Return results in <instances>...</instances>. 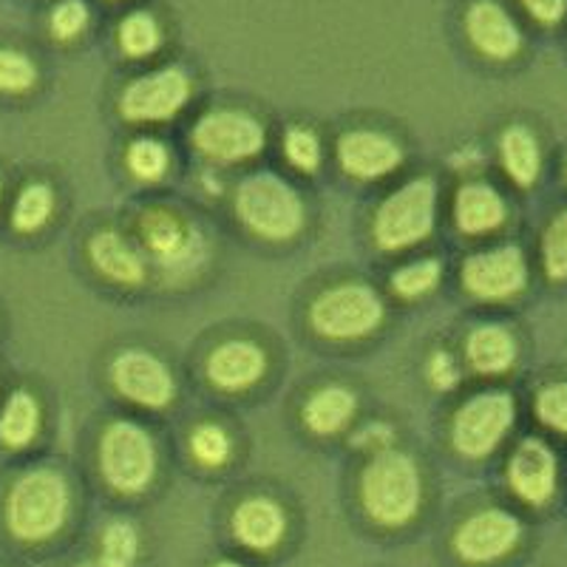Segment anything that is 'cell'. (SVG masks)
<instances>
[{
	"mask_svg": "<svg viewBox=\"0 0 567 567\" xmlns=\"http://www.w3.org/2000/svg\"><path fill=\"white\" fill-rule=\"evenodd\" d=\"M38 83V65L23 52L0 49V91L3 94H27Z\"/></svg>",
	"mask_w": 567,
	"mask_h": 567,
	"instance_id": "cell-31",
	"label": "cell"
},
{
	"mask_svg": "<svg viewBox=\"0 0 567 567\" xmlns=\"http://www.w3.org/2000/svg\"><path fill=\"white\" fill-rule=\"evenodd\" d=\"M429 381L434 383L437 389H443V392H449V389L457 386L460 381V369L457 363H454V358L449 352H437L429 361Z\"/></svg>",
	"mask_w": 567,
	"mask_h": 567,
	"instance_id": "cell-36",
	"label": "cell"
},
{
	"mask_svg": "<svg viewBox=\"0 0 567 567\" xmlns=\"http://www.w3.org/2000/svg\"><path fill=\"white\" fill-rule=\"evenodd\" d=\"M100 471L120 494H140L154 483L156 445L145 429L116 420L100 437Z\"/></svg>",
	"mask_w": 567,
	"mask_h": 567,
	"instance_id": "cell-7",
	"label": "cell"
},
{
	"mask_svg": "<svg viewBox=\"0 0 567 567\" xmlns=\"http://www.w3.org/2000/svg\"><path fill=\"white\" fill-rule=\"evenodd\" d=\"M539 23H559L567 12V0H519Z\"/></svg>",
	"mask_w": 567,
	"mask_h": 567,
	"instance_id": "cell-38",
	"label": "cell"
},
{
	"mask_svg": "<svg viewBox=\"0 0 567 567\" xmlns=\"http://www.w3.org/2000/svg\"><path fill=\"white\" fill-rule=\"evenodd\" d=\"M499 154H503V165L508 171L511 179L519 187H528L539 179L542 171V151L536 136L523 125H511L499 140Z\"/></svg>",
	"mask_w": 567,
	"mask_h": 567,
	"instance_id": "cell-24",
	"label": "cell"
},
{
	"mask_svg": "<svg viewBox=\"0 0 567 567\" xmlns=\"http://www.w3.org/2000/svg\"><path fill=\"white\" fill-rule=\"evenodd\" d=\"M216 567H241V565H236V561H219Z\"/></svg>",
	"mask_w": 567,
	"mask_h": 567,
	"instance_id": "cell-39",
	"label": "cell"
},
{
	"mask_svg": "<svg viewBox=\"0 0 567 567\" xmlns=\"http://www.w3.org/2000/svg\"><path fill=\"white\" fill-rule=\"evenodd\" d=\"M265 125L247 111H207L194 128V145L216 162H245L265 151Z\"/></svg>",
	"mask_w": 567,
	"mask_h": 567,
	"instance_id": "cell-9",
	"label": "cell"
},
{
	"mask_svg": "<svg viewBox=\"0 0 567 567\" xmlns=\"http://www.w3.org/2000/svg\"><path fill=\"white\" fill-rule=\"evenodd\" d=\"M40 434V403L32 392L18 389L0 409V445L7 449H27Z\"/></svg>",
	"mask_w": 567,
	"mask_h": 567,
	"instance_id": "cell-22",
	"label": "cell"
},
{
	"mask_svg": "<svg viewBox=\"0 0 567 567\" xmlns=\"http://www.w3.org/2000/svg\"><path fill=\"white\" fill-rule=\"evenodd\" d=\"M89 258L100 276L123 287H136L145 281V272H148L145 256L116 230L94 233L89 241Z\"/></svg>",
	"mask_w": 567,
	"mask_h": 567,
	"instance_id": "cell-18",
	"label": "cell"
},
{
	"mask_svg": "<svg viewBox=\"0 0 567 567\" xmlns=\"http://www.w3.org/2000/svg\"><path fill=\"white\" fill-rule=\"evenodd\" d=\"M190 452H194V457L199 460L202 465H207V468H219V465H225L227 457H230L233 443L221 425L207 423L199 425L194 432V437H190Z\"/></svg>",
	"mask_w": 567,
	"mask_h": 567,
	"instance_id": "cell-32",
	"label": "cell"
},
{
	"mask_svg": "<svg viewBox=\"0 0 567 567\" xmlns=\"http://www.w3.org/2000/svg\"><path fill=\"white\" fill-rule=\"evenodd\" d=\"M508 483L528 505H545L556 491V457L542 440H523L508 463Z\"/></svg>",
	"mask_w": 567,
	"mask_h": 567,
	"instance_id": "cell-16",
	"label": "cell"
},
{
	"mask_svg": "<svg viewBox=\"0 0 567 567\" xmlns=\"http://www.w3.org/2000/svg\"><path fill=\"white\" fill-rule=\"evenodd\" d=\"M420 496H423V483L409 454L386 449L363 468L361 503L383 528L412 523L420 508Z\"/></svg>",
	"mask_w": 567,
	"mask_h": 567,
	"instance_id": "cell-2",
	"label": "cell"
},
{
	"mask_svg": "<svg viewBox=\"0 0 567 567\" xmlns=\"http://www.w3.org/2000/svg\"><path fill=\"white\" fill-rule=\"evenodd\" d=\"M168 148L159 140H136L128 148V168L136 179L156 182L168 171Z\"/></svg>",
	"mask_w": 567,
	"mask_h": 567,
	"instance_id": "cell-29",
	"label": "cell"
},
{
	"mask_svg": "<svg viewBox=\"0 0 567 567\" xmlns=\"http://www.w3.org/2000/svg\"><path fill=\"white\" fill-rule=\"evenodd\" d=\"M236 213L247 230L267 241H287L303 227V202L272 174L247 176L236 190Z\"/></svg>",
	"mask_w": 567,
	"mask_h": 567,
	"instance_id": "cell-4",
	"label": "cell"
},
{
	"mask_svg": "<svg viewBox=\"0 0 567 567\" xmlns=\"http://www.w3.org/2000/svg\"><path fill=\"white\" fill-rule=\"evenodd\" d=\"M536 414L548 429L567 434V383H550L536 394Z\"/></svg>",
	"mask_w": 567,
	"mask_h": 567,
	"instance_id": "cell-34",
	"label": "cell"
},
{
	"mask_svg": "<svg viewBox=\"0 0 567 567\" xmlns=\"http://www.w3.org/2000/svg\"><path fill=\"white\" fill-rule=\"evenodd\" d=\"M437 219V185L429 176L398 187L374 216V241L383 250H406L429 239Z\"/></svg>",
	"mask_w": 567,
	"mask_h": 567,
	"instance_id": "cell-5",
	"label": "cell"
},
{
	"mask_svg": "<svg viewBox=\"0 0 567 567\" xmlns=\"http://www.w3.org/2000/svg\"><path fill=\"white\" fill-rule=\"evenodd\" d=\"M111 383L125 400L145 409H165L176 394L171 369L145 349L116 354L111 363Z\"/></svg>",
	"mask_w": 567,
	"mask_h": 567,
	"instance_id": "cell-12",
	"label": "cell"
},
{
	"mask_svg": "<svg viewBox=\"0 0 567 567\" xmlns=\"http://www.w3.org/2000/svg\"><path fill=\"white\" fill-rule=\"evenodd\" d=\"M465 290L483 301H505L525 290L528 265L516 245L496 247V250L474 252L463 265Z\"/></svg>",
	"mask_w": 567,
	"mask_h": 567,
	"instance_id": "cell-11",
	"label": "cell"
},
{
	"mask_svg": "<svg viewBox=\"0 0 567 567\" xmlns=\"http://www.w3.org/2000/svg\"><path fill=\"white\" fill-rule=\"evenodd\" d=\"M0 194H3V187H0Z\"/></svg>",
	"mask_w": 567,
	"mask_h": 567,
	"instance_id": "cell-40",
	"label": "cell"
},
{
	"mask_svg": "<svg viewBox=\"0 0 567 567\" xmlns=\"http://www.w3.org/2000/svg\"><path fill=\"white\" fill-rule=\"evenodd\" d=\"M140 554V536L125 519H116L105 528L103 548H100V567H134Z\"/></svg>",
	"mask_w": 567,
	"mask_h": 567,
	"instance_id": "cell-27",
	"label": "cell"
},
{
	"mask_svg": "<svg viewBox=\"0 0 567 567\" xmlns=\"http://www.w3.org/2000/svg\"><path fill=\"white\" fill-rule=\"evenodd\" d=\"M516 417L508 392H483L465 400L452 423V443L463 457H485L503 443Z\"/></svg>",
	"mask_w": 567,
	"mask_h": 567,
	"instance_id": "cell-8",
	"label": "cell"
},
{
	"mask_svg": "<svg viewBox=\"0 0 567 567\" xmlns=\"http://www.w3.org/2000/svg\"><path fill=\"white\" fill-rule=\"evenodd\" d=\"M140 236L165 281H185L207 261L199 227L174 207H148L142 213Z\"/></svg>",
	"mask_w": 567,
	"mask_h": 567,
	"instance_id": "cell-3",
	"label": "cell"
},
{
	"mask_svg": "<svg viewBox=\"0 0 567 567\" xmlns=\"http://www.w3.org/2000/svg\"><path fill=\"white\" fill-rule=\"evenodd\" d=\"M89 27V7L83 0H63L52 12V34L58 40H74Z\"/></svg>",
	"mask_w": 567,
	"mask_h": 567,
	"instance_id": "cell-35",
	"label": "cell"
},
{
	"mask_svg": "<svg viewBox=\"0 0 567 567\" xmlns=\"http://www.w3.org/2000/svg\"><path fill=\"white\" fill-rule=\"evenodd\" d=\"M267 372V358L252 341H227L207 358V378L225 392H245Z\"/></svg>",
	"mask_w": 567,
	"mask_h": 567,
	"instance_id": "cell-17",
	"label": "cell"
},
{
	"mask_svg": "<svg viewBox=\"0 0 567 567\" xmlns=\"http://www.w3.org/2000/svg\"><path fill=\"white\" fill-rule=\"evenodd\" d=\"M284 151H287V159L298 171L312 174L321 165V142H318V136L310 128H292L287 140H284Z\"/></svg>",
	"mask_w": 567,
	"mask_h": 567,
	"instance_id": "cell-33",
	"label": "cell"
},
{
	"mask_svg": "<svg viewBox=\"0 0 567 567\" xmlns=\"http://www.w3.org/2000/svg\"><path fill=\"white\" fill-rule=\"evenodd\" d=\"M71 511V491L54 468H32L20 474L7 496V528L18 542L40 545L63 530Z\"/></svg>",
	"mask_w": 567,
	"mask_h": 567,
	"instance_id": "cell-1",
	"label": "cell"
},
{
	"mask_svg": "<svg viewBox=\"0 0 567 567\" xmlns=\"http://www.w3.org/2000/svg\"><path fill=\"white\" fill-rule=\"evenodd\" d=\"M381 296L367 284H338L312 301L310 321L329 341H358L383 323Z\"/></svg>",
	"mask_w": 567,
	"mask_h": 567,
	"instance_id": "cell-6",
	"label": "cell"
},
{
	"mask_svg": "<svg viewBox=\"0 0 567 567\" xmlns=\"http://www.w3.org/2000/svg\"><path fill=\"white\" fill-rule=\"evenodd\" d=\"M465 34L480 54L491 60H511L523 49V34L514 18L496 0H474L465 14Z\"/></svg>",
	"mask_w": 567,
	"mask_h": 567,
	"instance_id": "cell-15",
	"label": "cell"
},
{
	"mask_svg": "<svg viewBox=\"0 0 567 567\" xmlns=\"http://www.w3.org/2000/svg\"><path fill=\"white\" fill-rule=\"evenodd\" d=\"M162 32L159 23L148 12H134L120 23V49L128 58H148L159 49Z\"/></svg>",
	"mask_w": 567,
	"mask_h": 567,
	"instance_id": "cell-26",
	"label": "cell"
},
{
	"mask_svg": "<svg viewBox=\"0 0 567 567\" xmlns=\"http://www.w3.org/2000/svg\"><path fill=\"white\" fill-rule=\"evenodd\" d=\"M190 97V78L179 65L136 78L120 97V114L128 123H165L174 120Z\"/></svg>",
	"mask_w": 567,
	"mask_h": 567,
	"instance_id": "cell-10",
	"label": "cell"
},
{
	"mask_svg": "<svg viewBox=\"0 0 567 567\" xmlns=\"http://www.w3.org/2000/svg\"><path fill=\"white\" fill-rule=\"evenodd\" d=\"M389 443H392V429L381 423H369L363 425L361 432L354 434V445L358 449H367V452H386Z\"/></svg>",
	"mask_w": 567,
	"mask_h": 567,
	"instance_id": "cell-37",
	"label": "cell"
},
{
	"mask_svg": "<svg viewBox=\"0 0 567 567\" xmlns=\"http://www.w3.org/2000/svg\"><path fill=\"white\" fill-rule=\"evenodd\" d=\"M338 162L349 176L381 179L400 168L403 148L381 131H349L338 142Z\"/></svg>",
	"mask_w": 567,
	"mask_h": 567,
	"instance_id": "cell-14",
	"label": "cell"
},
{
	"mask_svg": "<svg viewBox=\"0 0 567 567\" xmlns=\"http://www.w3.org/2000/svg\"><path fill=\"white\" fill-rule=\"evenodd\" d=\"M465 352H468L471 367L477 372L499 374L516 361V341L505 327L485 323V327H477L471 332Z\"/></svg>",
	"mask_w": 567,
	"mask_h": 567,
	"instance_id": "cell-23",
	"label": "cell"
},
{
	"mask_svg": "<svg viewBox=\"0 0 567 567\" xmlns=\"http://www.w3.org/2000/svg\"><path fill=\"white\" fill-rule=\"evenodd\" d=\"M523 539V525L514 514L499 508L480 511L471 519H465L454 534V550L463 561L471 565H488V561L503 559Z\"/></svg>",
	"mask_w": 567,
	"mask_h": 567,
	"instance_id": "cell-13",
	"label": "cell"
},
{
	"mask_svg": "<svg viewBox=\"0 0 567 567\" xmlns=\"http://www.w3.org/2000/svg\"><path fill=\"white\" fill-rule=\"evenodd\" d=\"M284 530H287V516H284L281 505L267 499V496H250L233 514L236 539L245 548L258 550V554L276 548L284 539Z\"/></svg>",
	"mask_w": 567,
	"mask_h": 567,
	"instance_id": "cell-19",
	"label": "cell"
},
{
	"mask_svg": "<svg viewBox=\"0 0 567 567\" xmlns=\"http://www.w3.org/2000/svg\"><path fill=\"white\" fill-rule=\"evenodd\" d=\"M440 276H443V267L434 258H423V261H414V265L400 267L392 276V290L400 298H420L425 292H432L437 287Z\"/></svg>",
	"mask_w": 567,
	"mask_h": 567,
	"instance_id": "cell-28",
	"label": "cell"
},
{
	"mask_svg": "<svg viewBox=\"0 0 567 567\" xmlns=\"http://www.w3.org/2000/svg\"><path fill=\"white\" fill-rule=\"evenodd\" d=\"M354 409H358V400H354V394L349 392V389H318V392L307 400V406H303V423H307L310 432L327 437V434H338L341 429H347L349 420L354 417Z\"/></svg>",
	"mask_w": 567,
	"mask_h": 567,
	"instance_id": "cell-21",
	"label": "cell"
},
{
	"mask_svg": "<svg viewBox=\"0 0 567 567\" xmlns=\"http://www.w3.org/2000/svg\"><path fill=\"white\" fill-rule=\"evenodd\" d=\"M454 221L468 236H483L505 221V202L491 185L471 182L457 190L454 199Z\"/></svg>",
	"mask_w": 567,
	"mask_h": 567,
	"instance_id": "cell-20",
	"label": "cell"
},
{
	"mask_svg": "<svg viewBox=\"0 0 567 567\" xmlns=\"http://www.w3.org/2000/svg\"><path fill=\"white\" fill-rule=\"evenodd\" d=\"M54 210V194L52 187L43 185V182H34L20 190L18 202H14L12 210V225L20 233H34L52 219Z\"/></svg>",
	"mask_w": 567,
	"mask_h": 567,
	"instance_id": "cell-25",
	"label": "cell"
},
{
	"mask_svg": "<svg viewBox=\"0 0 567 567\" xmlns=\"http://www.w3.org/2000/svg\"><path fill=\"white\" fill-rule=\"evenodd\" d=\"M542 265L550 281L567 278V210L559 213L542 236Z\"/></svg>",
	"mask_w": 567,
	"mask_h": 567,
	"instance_id": "cell-30",
	"label": "cell"
}]
</instances>
